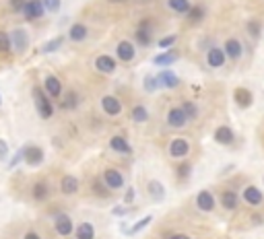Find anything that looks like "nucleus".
Returning <instances> with one entry per match:
<instances>
[{
  "instance_id": "nucleus-1",
  "label": "nucleus",
  "mask_w": 264,
  "mask_h": 239,
  "mask_svg": "<svg viewBox=\"0 0 264 239\" xmlns=\"http://www.w3.org/2000/svg\"><path fill=\"white\" fill-rule=\"evenodd\" d=\"M31 95H33V103H35L37 114L44 118V120H50V118L54 116V105H52V101H50L48 93L41 89V87H33Z\"/></svg>"
},
{
  "instance_id": "nucleus-2",
  "label": "nucleus",
  "mask_w": 264,
  "mask_h": 239,
  "mask_svg": "<svg viewBox=\"0 0 264 239\" xmlns=\"http://www.w3.org/2000/svg\"><path fill=\"white\" fill-rule=\"evenodd\" d=\"M10 46L17 54H25L27 48H29V33H27L25 29H21V27L15 29L10 33Z\"/></svg>"
},
{
  "instance_id": "nucleus-3",
  "label": "nucleus",
  "mask_w": 264,
  "mask_h": 239,
  "mask_svg": "<svg viewBox=\"0 0 264 239\" xmlns=\"http://www.w3.org/2000/svg\"><path fill=\"white\" fill-rule=\"evenodd\" d=\"M23 151H25L23 161H25L27 165L37 167V165L44 163V157H46V155H44V149H41V147H37V145H29V147H25Z\"/></svg>"
},
{
  "instance_id": "nucleus-4",
  "label": "nucleus",
  "mask_w": 264,
  "mask_h": 239,
  "mask_svg": "<svg viewBox=\"0 0 264 239\" xmlns=\"http://www.w3.org/2000/svg\"><path fill=\"white\" fill-rule=\"evenodd\" d=\"M23 15H25L27 19H29V21H37V19H41V17L46 15L44 2H41V0H27Z\"/></svg>"
},
{
  "instance_id": "nucleus-5",
  "label": "nucleus",
  "mask_w": 264,
  "mask_h": 239,
  "mask_svg": "<svg viewBox=\"0 0 264 239\" xmlns=\"http://www.w3.org/2000/svg\"><path fill=\"white\" fill-rule=\"evenodd\" d=\"M116 56H118V60L120 62H132L134 60V56H136V50H134V44L128 39H124L118 44L116 48Z\"/></svg>"
},
{
  "instance_id": "nucleus-6",
  "label": "nucleus",
  "mask_w": 264,
  "mask_h": 239,
  "mask_svg": "<svg viewBox=\"0 0 264 239\" xmlns=\"http://www.w3.org/2000/svg\"><path fill=\"white\" fill-rule=\"evenodd\" d=\"M103 184L109 190H122L124 188V175L118 169H105L103 171Z\"/></svg>"
},
{
  "instance_id": "nucleus-7",
  "label": "nucleus",
  "mask_w": 264,
  "mask_h": 239,
  "mask_svg": "<svg viewBox=\"0 0 264 239\" xmlns=\"http://www.w3.org/2000/svg\"><path fill=\"white\" fill-rule=\"evenodd\" d=\"M188 153H190L188 140H184V138H174V140H172V145H170V155H172L174 159H184Z\"/></svg>"
},
{
  "instance_id": "nucleus-8",
  "label": "nucleus",
  "mask_w": 264,
  "mask_h": 239,
  "mask_svg": "<svg viewBox=\"0 0 264 239\" xmlns=\"http://www.w3.org/2000/svg\"><path fill=\"white\" fill-rule=\"evenodd\" d=\"M134 39H136V44H141V46L151 44V23L147 19H143L141 23H138L136 31H134Z\"/></svg>"
},
{
  "instance_id": "nucleus-9",
  "label": "nucleus",
  "mask_w": 264,
  "mask_h": 239,
  "mask_svg": "<svg viewBox=\"0 0 264 239\" xmlns=\"http://www.w3.org/2000/svg\"><path fill=\"white\" fill-rule=\"evenodd\" d=\"M168 124L172 126V128H184V126L188 124V118L182 111V107H172L168 111Z\"/></svg>"
},
{
  "instance_id": "nucleus-10",
  "label": "nucleus",
  "mask_w": 264,
  "mask_h": 239,
  "mask_svg": "<svg viewBox=\"0 0 264 239\" xmlns=\"http://www.w3.org/2000/svg\"><path fill=\"white\" fill-rule=\"evenodd\" d=\"M225 60H227V56L221 48H211L206 52V64L211 68H221L225 64Z\"/></svg>"
},
{
  "instance_id": "nucleus-11",
  "label": "nucleus",
  "mask_w": 264,
  "mask_h": 239,
  "mask_svg": "<svg viewBox=\"0 0 264 239\" xmlns=\"http://www.w3.org/2000/svg\"><path fill=\"white\" fill-rule=\"evenodd\" d=\"M101 107H103V111L107 116H120V111H122V103L114 95H105L101 99Z\"/></svg>"
},
{
  "instance_id": "nucleus-12",
  "label": "nucleus",
  "mask_w": 264,
  "mask_h": 239,
  "mask_svg": "<svg viewBox=\"0 0 264 239\" xmlns=\"http://www.w3.org/2000/svg\"><path fill=\"white\" fill-rule=\"evenodd\" d=\"M196 206L202 210V213H211L215 208V196L208 192V190H200L196 196Z\"/></svg>"
},
{
  "instance_id": "nucleus-13",
  "label": "nucleus",
  "mask_w": 264,
  "mask_h": 239,
  "mask_svg": "<svg viewBox=\"0 0 264 239\" xmlns=\"http://www.w3.org/2000/svg\"><path fill=\"white\" fill-rule=\"evenodd\" d=\"M44 91L48 93V97H60L62 95V82L58 77L48 75L44 80Z\"/></svg>"
},
{
  "instance_id": "nucleus-14",
  "label": "nucleus",
  "mask_w": 264,
  "mask_h": 239,
  "mask_svg": "<svg viewBox=\"0 0 264 239\" xmlns=\"http://www.w3.org/2000/svg\"><path fill=\"white\" fill-rule=\"evenodd\" d=\"M95 68L99 70V73H103V75H112L116 70V60L112 58V56H107V54L97 56V58H95Z\"/></svg>"
},
{
  "instance_id": "nucleus-15",
  "label": "nucleus",
  "mask_w": 264,
  "mask_h": 239,
  "mask_svg": "<svg viewBox=\"0 0 264 239\" xmlns=\"http://www.w3.org/2000/svg\"><path fill=\"white\" fill-rule=\"evenodd\" d=\"M54 227H56V233L66 237L73 233V219L68 215H58L56 219H54Z\"/></svg>"
},
{
  "instance_id": "nucleus-16",
  "label": "nucleus",
  "mask_w": 264,
  "mask_h": 239,
  "mask_svg": "<svg viewBox=\"0 0 264 239\" xmlns=\"http://www.w3.org/2000/svg\"><path fill=\"white\" fill-rule=\"evenodd\" d=\"M223 52H225L227 58H231V60H240L244 48H242V44H240V39L229 37V39L225 41V50H223Z\"/></svg>"
},
{
  "instance_id": "nucleus-17",
  "label": "nucleus",
  "mask_w": 264,
  "mask_h": 239,
  "mask_svg": "<svg viewBox=\"0 0 264 239\" xmlns=\"http://www.w3.org/2000/svg\"><path fill=\"white\" fill-rule=\"evenodd\" d=\"M157 80H159V87H165V89H177L179 85L177 75H174L172 70H161L157 75Z\"/></svg>"
},
{
  "instance_id": "nucleus-18",
  "label": "nucleus",
  "mask_w": 264,
  "mask_h": 239,
  "mask_svg": "<svg viewBox=\"0 0 264 239\" xmlns=\"http://www.w3.org/2000/svg\"><path fill=\"white\" fill-rule=\"evenodd\" d=\"M147 192H149L153 202H161L165 198V186L161 184L159 179H151L149 184H147Z\"/></svg>"
},
{
  "instance_id": "nucleus-19",
  "label": "nucleus",
  "mask_w": 264,
  "mask_h": 239,
  "mask_svg": "<svg viewBox=\"0 0 264 239\" xmlns=\"http://www.w3.org/2000/svg\"><path fill=\"white\" fill-rule=\"evenodd\" d=\"M244 202H248L250 206H260L264 202V196L256 186H248L244 190Z\"/></svg>"
},
{
  "instance_id": "nucleus-20",
  "label": "nucleus",
  "mask_w": 264,
  "mask_h": 239,
  "mask_svg": "<svg viewBox=\"0 0 264 239\" xmlns=\"http://www.w3.org/2000/svg\"><path fill=\"white\" fill-rule=\"evenodd\" d=\"M233 99H235V103H238L240 107H250L252 105V101H254V97H252V93H250L246 87H238L233 91Z\"/></svg>"
},
{
  "instance_id": "nucleus-21",
  "label": "nucleus",
  "mask_w": 264,
  "mask_h": 239,
  "mask_svg": "<svg viewBox=\"0 0 264 239\" xmlns=\"http://www.w3.org/2000/svg\"><path fill=\"white\" fill-rule=\"evenodd\" d=\"M109 149L120 153V155H130L132 153V147L128 145V140L124 136H112L109 138Z\"/></svg>"
},
{
  "instance_id": "nucleus-22",
  "label": "nucleus",
  "mask_w": 264,
  "mask_h": 239,
  "mask_svg": "<svg viewBox=\"0 0 264 239\" xmlns=\"http://www.w3.org/2000/svg\"><path fill=\"white\" fill-rule=\"evenodd\" d=\"M215 140L219 145H231L233 140H235V134H233V130L229 128V126H219V128L215 130Z\"/></svg>"
},
{
  "instance_id": "nucleus-23",
  "label": "nucleus",
  "mask_w": 264,
  "mask_h": 239,
  "mask_svg": "<svg viewBox=\"0 0 264 239\" xmlns=\"http://www.w3.org/2000/svg\"><path fill=\"white\" fill-rule=\"evenodd\" d=\"M177 58H179V54L176 50H168L165 54H157L155 58H153V64L155 66H170V64L177 62Z\"/></svg>"
},
{
  "instance_id": "nucleus-24",
  "label": "nucleus",
  "mask_w": 264,
  "mask_h": 239,
  "mask_svg": "<svg viewBox=\"0 0 264 239\" xmlns=\"http://www.w3.org/2000/svg\"><path fill=\"white\" fill-rule=\"evenodd\" d=\"M221 204H223V208H227V210H235L238 204H240V196L235 194L233 190L221 192Z\"/></svg>"
},
{
  "instance_id": "nucleus-25",
  "label": "nucleus",
  "mask_w": 264,
  "mask_h": 239,
  "mask_svg": "<svg viewBox=\"0 0 264 239\" xmlns=\"http://www.w3.org/2000/svg\"><path fill=\"white\" fill-rule=\"evenodd\" d=\"M60 190L62 194L71 196V194H77L79 192V179L75 175H64L62 181H60Z\"/></svg>"
},
{
  "instance_id": "nucleus-26",
  "label": "nucleus",
  "mask_w": 264,
  "mask_h": 239,
  "mask_svg": "<svg viewBox=\"0 0 264 239\" xmlns=\"http://www.w3.org/2000/svg\"><path fill=\"white\" fill-rule=\"evenodd\" d=\"M68 39L71 41H85L87 39V27L83 23H75L71 29H68Z\"/></svg>"
},
{
  "instance_id": "nucleus-27",
  "label": "nucleus",
  "mask_w": 264,
  "mask_h": 239,
  "mask_svg": "<svg viewBox=\"0 0 264 239\" xmlns=\"http://www.w3.org/2000/svg\"><path fill=\"white\" fill-rule=\"evenodd\" d=\"M31 194H33V200L44 202V200L48 198V196H50V186L46 184V181H37V184H33Z\"/></svg>"
},
{
  "instance_id": "nucleus-28",
  "label": "nucleus",
  "mask_w": 264,
  "mask_h": 239,
  "mask_svg": "<svg viewBox=\"0 0 264 239\" xmlns=\"http://www.w3.org/2000/svg\"><path fill=\"white\" fill-rule=\"evenodd\" d=\"M204 15H206V8L202 4H192V8L186 12V17H188L190 23H200L204 19Z\"/></svg>"
},
{
  "instance_id": "nucleus-29",
  "label": "nucleus",
  "mask_w": 264,
  "mask_h": 239,
  "mask_svg": "<svg viewBox=\"0 0 264 239\" xmlns=\"http://www.w3.org/2000/svg\"><path fill=\"white\" fill-rule=\"evenodd\" d=\"M168 6L177 12V15H186V12L192 8V2L190 0H168Z\"/></svg>"
},
{
  "instance_id": "nucleus-30",
  "label": "nucleus",
  "mask_w": 264,
  "mask_h": 239,
  "mask_svg": "<svg viewBox=\"0 0 264 239\" xmlns=\"http://www.w3.org/2000/svg\"><path fill=\"white\" fill-rule=\"evenodd\" d=\"M62 46H64V37L58 35V37H54V39L46 41V44L41 46V54H54V52H58Z\"/></svg>"
},
{
  "instance_id": "nucleus-31",
  "label": "nucleus",
  "mask_w": 264,
  "mask_h": 239,
  "mask_svg": "<svg viewBox=\"0 0 264 239\" xmlns=\"http://www.w3.org/2000/svg\"><path fill=\"white\" fill-rule=\"evenodd\" d=\"M79 103H81L79 93L71 89V91H66V97H64V101L60 103V107H62V109H77Z\"/></svg>"
},
{
  "instance_id": "nucleus-32",
  "label": "nucleus",
  "mask_w": 264,
  "mask_h": 239,
  "mask_svg": "<svg viewBox=\"0 0 264 239\" xmlns=\"http://www.w3.org/2000/svg\"><path fill=\"white\" fill-rule=\"evenodd\" d=\"M77 239H95V227L91 223H81L77 227Z\"/></svg>"
},
{
  "instance_id": "nucleus-33",
  "label": "nucleus",
  "mask_w": 264,
  "mask_h": 239,
  "mask_svg": "<svg viewBox=\"0 0 264 239\" xmlns=\"http://www.w3.org/2000/svg\"><path fill=\"white\" fill-rule=\"evenodd\" d=\"M151 223H153V217H151V215H147V217H143L141 221H136V223L132 225V227H130V229H126V233H128L130 237H134L136 233H141V231H143L145 227H149V225H151Z\"/></svg>"
},
{
  "instance_id": "nucleus-34",
  "label": "nucleus",
  "mask_w": 264,
  "mask_h": 239,
  "mask_svg": "<svg viewBox=\"0 0 264 239\" xmlns=\"http://www.w3.org/2000/svg\"><path fill=\"white\" fill-rule=\"evenodd\" d=\"M130 120L136 122V124L147 122V120H149V111H147V107H145V105H134V107H132V114H130Z\"/></svg>"
},
{
  "instance_id": "nucleus-35",
  "label": "nucleus",
  "mask_w": 264,
  "mask_h": 239,
  "mask_svg": "<svg viewBox=\"0 0 264 239\" xmlns=\"http://www.w3.org/2000/svg\"><path fill=\"white\" fill-rule=\"evenodd\" d=\"M143 87H145L147 93L157 91V89H159V80H157V77H155V75H147V77L143 79Z\"/></svg>"
},
{
  "instance_id": "nucleus-36",
  "label": "nucleus",
  "mask_w": 264,
  "mask_h": 239,
  "mask_svg": "<svg viewBox=\"0 0 264 239\" xmlns=\"http://www.w3.org/2000/svg\"><path fill=\"white\" fill-rule=\"evenodd\" d=\"M248 33H250V37L252 39H258L260 37V33H262V23L260 21H256V19H252V21H248Z\"/></svg>"
},
{
  "instance_id": "nucleus-37",
  "label": "nucleus",
  "mask_w": 264,
  "mask_h": 239,
  "mask_svg": "<svg viewBox=\"0 0 264 239\" xmlns=\"http://www.w3.org/2000/svg\"><path fill=\"white\" fill-rule=\"evenodd\" d=\"M182 111L186 114V118H188V120H194V118L198 116V107L194 105L192 101H184V103H182Z\"/></svg>"
},
{
  "instance_id": "nucleus-38",
  "label": "nucleus",
  "mask_w": 264,
  "mask_h": 239,
  "mask_svg": "<svg viewBox=\"0 0 264 239\" xmlns=\"http://www.w3.org/2000/svg\"><path fill=\"white\" fill-rule=\"evenodd\" d=\"M12 50L10 46V35L4 33V31H0V54H8Z\"/></svg>"
},
{
  "instance_id": "nucleus-39",
  "label": "nucleus",
  "mask_w": 264,
  "mask_h": 239,
  "mask_svg": "<svg viewBox=\"0 0 264 239\" xmlns=\"http://www.w3.org/2000/svg\"><path fill=\"white\" fill-rule=\"evenodd\" d=\"M44 2V8H46V12H58L60 8H62V0H41Z\"/></svg>"
},
{
  "instance_id": "nucleus-40",
  "label": "nucleus",
  "mask_w": 264,
  "mask_h": 239,
  "mask_svg": "<svg viewBox=\"0 0 264 239\" xmlns=\"http://www.w3.org/2000/svg\"><path fill=\"white\" fill-rule=\"evenodd\" d=\"M177 41V35L176 33H172V35H165L163 39H159V48H163V50H168V48H172L174 44Z\"/></svg>"
},
{
  "instance_id": "nucleus-41",
  "label": "nucleus",
  "mask_w": 264,
  "mask_h": 239,
  "mask_svg": "<svg viewBox=\"0 0 264 239\" xmlns=\"http://www.w3.org/2000/svg\"><path fill=\"white\" fill-rule=\"evenodd\" d=\"M93 192H95V194H99L101 198H105V196H107L109 192H112V190H109L105 184H101V181H95V184H93Z\"/></svg>"
},
{
  "instance_id": "nucleus-42",
  "label": "nucleus",
  "mask_w": 264,
  "mask_h": 239,
  "mask_svg": "<svg viewBox=\"0 0 264 239\" xmlns=\"http://www.w3.org/2000/svg\"><path fill=\"white\" fill-rule=\"evenodd\" d=\"M8 155H10V149H8V143L4 138H0V163L6 161L8 159Z\"/></svg>"
},
{
  "instance_id": "nucleus-43",
  "label": "nucleus",
  "mask_w": 264,
  "mask_h": 239,
  "mask_svg": "<svg viewBox=\"0 0 264 239\" xmlns=\"http://www.w3.org/2000/svg\"><path fill=\"white\" fill-rule=\"evenodd\" d=\"M23 155H25V151H23V149H19V151H17V155H12V159L8 161V169H15V167L23 161Z\"/></svg>"
},
{
  "instance_id": "nucleus-44",
  "label": "nucleus",
  "mask_w": 264,
  "mask_h": 239,
  "mask_svg": "<svg viewBox=\"0 0 264 239\" xmlns=\"http://www.w3.org/2000/svg\"><path fill=\"white\" fill-rule=\"evenodd\" d=\"M130 213V206L128 204H120V206H114L112 208V215L114 217H126Z\"/></svg>"
},
{
  "instance_id": "nucleus-45",
  "label": "nucleus",
  "mask_w": 264,
  "mask_h": 239,
  "mask_svg": "<svg viewBox=\"0 0 264 239\" xmlns=\"http://www.w3.org/2000/svg\"><path fill=\"white\" fill-rule=\"evenodd\" d=\"M190 173H192V167H190L188 163H182V165L177 167V177H179V179H186Z\"/></svg>"
},
{
  "instance_id": "nucleus-46",
  "label": "nucleus",
  "mask_w": 264,
  "mask_h": 239,
  "mask_svg": "<svg viewBox=\"0 0 264 239\" xmlns=\"http://www.w3.org/2000/svg\"><path fill=\"white\" fill-rule=\"evenodd\" d=\"M25 4H27V0H10V8L15 10V12H23Z\"/></svg>"
},
{
  "instance_id": "nucleus-47",
  "label": "nucleus",
  "mask_w": 264,
  "mask_h": 239,
  "mask_svg": "<svg viewBox=\"0 0 264 239\" xmlns=\"http://www.w3.org/2000/svg\"><path fill=\"white\" fill-rule=\"evenodd\" d=\"M134 196H136V192H134L132 188H128L126 194H124V204H128V206H130V202H134Z\"/></svg>"
},
{
  "instance_id": "nucleus-48",
  "label": "nucleus",
  "mask_w": 264,
  "mask_h": 239,
  "mask_svg": "<svg viewBox=\"0 0 264 239\" xmlns=\"http://www.w3.org/2000/svg\"><path fill=\"white\" fill-rule=\"evenodd\" d=\"M23 239H41V237H39L35 231H27V233L23 235Z\"/></svg>"
},
{
  "instance_id": "nucleus-49",
  "label": "nucleus",
  "mask_w": 264,
  "mask_h": 239,
  "mask_svg": "<svg viewBox=\"0 0 264 239\" xmlns=\"http://www.w3.org/2000/svg\"><path fill=\"white\" fill-rule=\"evenodd\" d=\"M170 239H190V237L184 233H174V235H170Z\"/></svg>"
},
{
  "instance_id": "nucleus-50",
  "label": "nucleus",
  "mask_w": 264,
  "mask_h": 239,
  "mask_svg": "<svg viewBox=\"0 0 264 239\" xmlns=\"http://www.w3.org/2000/svg\"><path fill=\"white\" fill-rule=\"evenodd\" d=\"M112 2H124V0H112Z\"/></svg>"
},
{
  "instance_id": "nucleus-51",
  "label": "nucleus",
  "mask_w": 264,
  "mask_h": 239,
  "mask_svg": "<svg viewBox=\"0 0 264 239\" xmlns=\"http://www.w3.org/2000/svg\"><path fill=\"white\" fill-rule=\"evenodd\" d=\"M0 105H2V97H0Z\"/></svg>"
}]
</instances>
